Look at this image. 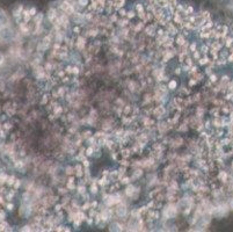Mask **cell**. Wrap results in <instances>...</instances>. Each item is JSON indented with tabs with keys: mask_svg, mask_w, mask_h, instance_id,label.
<instances>
[{
	"mask_svg": "<svg viewBox=\"0 0 233 232\" xmlns=\"http://www.w3.org/2000/svg\"><path fill=\"white\" fill-rule=\"evenodd\" d=\"M231 205H232V208H233V201H232V202H231Z\"/></svg>",
	"mask_w": 233,
	"mask_h": 232,
	"instance_id": "obj_1",
	"label": "cell"
}]
</instances>
